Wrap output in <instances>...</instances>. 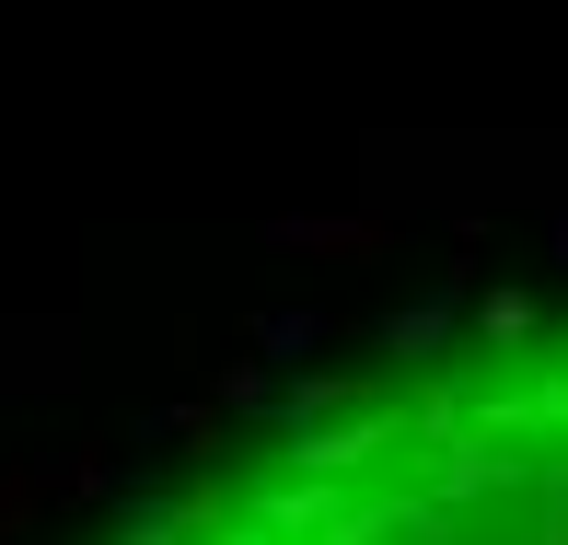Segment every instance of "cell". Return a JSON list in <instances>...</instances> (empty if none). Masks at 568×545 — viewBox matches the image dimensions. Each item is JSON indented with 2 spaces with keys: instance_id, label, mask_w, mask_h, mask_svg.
Listing matches in <instances>:
<instances>
[{
  "instance_id": "6da1fadb",
  "label": "cell",
  "mask_w": 568,
  "mask_h": 545,
  "mask_svg": "<svg viewBox=\"0 0 568 545\" xmlns=\"http://www.w3.org/2000/svg\"><path fill=\"white\" fill-rule=\"evenodd\" d=\"M291 244H314V255H383V221H291Z\"/></svg>"
}]
</instances>
